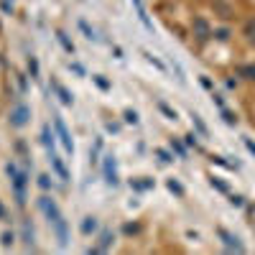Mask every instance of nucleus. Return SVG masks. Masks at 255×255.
<instances>
[{"label": "nucleus", "instance_id": "f257e3e1", "mask_svg": "<svg viewBox=\"0 0 255 255\" xmlns=\"http://www.w3.org/2000/svg\"><path fill=\"white\" fill-rule=\"evenodd\" d=\"M38 202H41V209L46 212L49 225H51V227H54V232H56V240H59V245L64 248V245L69 243V227H67V220L61 217V212H59V207H56V202H54V199H49V197H41Z\"/></svg>", "mask_w": 255, "mask_h": 255}, {"label": "nucleus", "instance_id": "f03ea898", "mask_svg": "<svg viewBox=\"0 0 255 255\" xmlns=\"http://www.w3.org/2000/svg\"><path fill=\"white\" fill-rule=\"evenodd\" d=\"M5 171H8L10 184H13V189H15V199H18V204H26V181H28L26 174L20 171L15 163H8V166H5Z\"/></svg>", "mask_w": 255, "mask_h": 255}, {"label": "nucleus", "instance_id": "7ed1b4c3", "mask_svg": "<svg viewBox=\"0 0 255 255\" xmlns=\"http://www.w3.org/2000/svg\"><path fill=\"white\" fill-rule=\"evenodd\" d=\"M54 128H56V135H59V140H61V145H64V151L74 153V143H72V135H69V130H67V123H64L59 115H54Z\"/></svg>", "mask_w": 255, "mask_h": 255}, {"label": "nucleus", "instance_id": "20e7f679", "mask_svg": "<svg viewBox=\"0 0 255 255\" xmlns=\"http://www.w3.org/2000/svg\"><path fill=\"white\" fill-rule=\"evenodd\" d=\"M28 118H31V110L26 108V105H15V108L10 110V115H8V120H10L13 128H23L28 123Z\"/></svg>", "mask_w": 255, "mask_h": 255}, {"label": "nucleus", "instance_id": "39448f33", "mask_svg": "<svg viewBox=\"0 0 255 255\" xmlns=\"http://www.w3.org/2000/svg\"><path fill=\"white\" fill-rule=\"evenodd\" d=\"M217 235L222 238V243H225V248H227V250H235V253H243V250H245L238 235H230L227 230H217Z\"/></svg>", "mask_w": 255, "mask_h": 255}, {"label": "nucleus", "instance_id": "423d86ee", "mask_svg": "<svg viewBox=\"0 0 255 255\" xmlns=\"http://www.w3.org/2000/svg\"><path fill=\"white\" fill-rule=\"evenodd\" d=\"M105 181L110 186H118L120 179H118V168H115V158L113 156H105Z\"/></svg>", "mask_w": 255, "mask_h": 255}, {"label": "nucleus", "instance_id": "0eeeda50", "mask_svg": "<svg viewBox=\"0 0 255 255\" xmlns=\"http://www.w3.org/2000/svg\"><path fill=\"white\" fill-rule=\"evenodd\" d=\"M49 161H51V166H54V171L59 174V179H61V181H69V171H67V166L61 163V158H59L54 151H49Z\"/></svg>", "mask_w": 255, "mask_h": 255}, {"label": "nucleus", "instance_id": "6e6552de", "mask_svg": "<svg viewBox=\"0 0 255 255\" xmlns=\"http://www.w3.org/2000/svg\"><path fill=\"white\" fill-rule=\"evenodd\" d=\"M194 33H197L199 41H207V38L212 36V31H209V26H207L204 18H194Z\"/></svg>", "mask_w": 255, "mask_h": 255}, {"label": "nucleus", "instance_id": "1a4fd4ad", "mask_svg": "<svg viewBox=\"0 0 255 255\" xmlns=\"http://www.w3.org/2000/svg\"><path fill=\"white\" fill-rule=\"evenodd\" d=\"M51 87H54V92L59 95V100L64 102V105H74V97H72V92L64 87V84H59V82H51Z\"/></svg>", "mask_w": 255, "mask_h": 255}, {"label": "nucleus", "instance_id": "9d476101", "mask_svg": "<svg viewBox=\"0 0 255 255\" xmlns=\"http://www.w3.org/2000/svg\"><path fill=\"white\" fill-rule=\"evenodd\" d=\"M130 3L135 5V10H138V18H140V23L148 28V31H153V23H151V18H148V13H145V8H143V3L140 0H130Z\"/></svg>", "mask_w": 255, "mask_h": 255}, {"label": "nucleus", "instance_id": "9b49d317", "mask_svg": "<svg viewBox=\"0 0 255 255\" xmlns=\"http://www.w3.org/2000/svg\"><path fill=\"white\" fill-rule=\"evenodd\" d=\"M79 230L84 232V235H92V232L97 230V217H84L82 225H79Z\"/></svg>", "mask_w": 255, "mask_h": 255}, {"label": "nucleus", "instance_id": "f8f14e48", "mask_svg": "<svg viewBox=\"0 0 255 255\" xmlns=\"http://www.w3.org/2000/svg\"><path fill=\"white\" fill-rule=\"evenodd\" d=\"M113 240H115V238H113V232H110V230H105L102 235H100V245H97V253H102V250H108V248L113 245Z\"/></svg>", "mask_w": 255, "mask_h": 255}, {"label": "nucleus", "instance_id": "ddd939ff", "mask_svg": "<svg viewBox=\"0 0 255 255\" xmlns=\"http://www.w3.org/2000/svg\"><path fill=\"white\" fill-rule=\"evenodd\" d=\"M56 38H59V44H61L64 49H67V54H74V44L69 41V36H67V33H64V31H56Z\"/></svg>", "mask_w": 255, "mask_h": 255}, {"label": "nucleus", "instance_id": "4468645a", "mask_svg": "<svg viewBox=\"0 0 255 255\" xmlns=\"http://www.w3.org/2000/svg\"><path fill=\"white\" fill-rule=\"evenodd\" d=\"M79 31H82L84 36H87L90 41H100V36L95 33V28H90V23H87V20H79Z\"/></svg>", "mask_w": 255, "mask_h": 255}, {"label": "nucleus", "instance_id": "2eb2a0df", "mask_svg": "<svg viewBox=\"0 0 255 255\" xmlns=\"http://www.w3.org/2000/svg\"><path fill=\"white\" fill-rule=\"evenodd\" d=\"M23 243H26V248H33V227H31V222H23Z\"/></svg>", "mask_w": 255, "mask_h": 255}, {"label": "nucleus", "instance_id": "dca6fc26", "mask_svg": "<svg viewBox=\"0 0 255 255\" xmlns=\"http://www.w3.org/2000/svg\"><path fill=\"white\" fill-rule=\"evenodd\" d=\"M41 140H44V145L49 148V151H54V135L49 130V125H44V130H41Z\"/></svg>", "mask_w": 255, "mask_h": 255}, {"label": "nucleus", "instance_id": "f3484780", "mask_svg": "<svg viewBox=\"0 0 255 255\" xmlns=\"http://www.w3.org/2000/svg\"><path fill=\"white\" fill-rule=\"evenodd\" d=\"M240 77L248 82H255V64H248V67H240Z\"/></svg>", "mask_w": 255, "mask_h": 255}, {"label": "nucleus", "instance_id": "a211bd4d", "mask_svg": "<svg viewBox=\"0 0 255 255\" xmlns=\"http://www.w3.org/2000/svg\"><path fill=\"white\" fill-rule=\"evenodd\" d=\"M245 38L250 41V44H255V18H250L245 23Z\"/></svg>", "mask_w": 255, "mask_h": 255}, {"label": "nucleus", "instance_id": "6ab92c4d", "mask_svg": "<svg viewBox=\"0 0 255 255\" xmlns=\"http://www.w3.org/2000/svg\"><path fill=\"white\" fill-rule=\"evenodd\" d=\"M191 123H194V128L202 133V135H207V125H204V120L197 115V113H191Z\"/></svg>", "mask_w": 255, "mask_h": 255}, {"label": "nucleus", "instance_id": "aec40b11", "mask_svg": "<svg viewBox=\"0 0 255 255\" xmlns=\"http://www.w3.org/2000/svg\"><path fill=\"white\" fill-rule=\"evenodd\" d=\"M158 110H161V113H163V115H166L168 120H176V113H174L171 108H168L166 102H158Z\"/></svg>", "mask_w": 255, "mask_h": 255}, {"label": "nucleus", "instance_id": "412c9836", "mask_svg": "<svg viewBox=\"0 0 255 255\" xmlns=\"http://www.w3.org/2000/svg\"><path fill=\"white\" fill-rule=\"evenodd\" d=\"M28 74H31L33 79H38V61H36L33 56H28Z\"/></svg>", "mask_w": 255, "mask_h": 255}, {"label": "nucleus", "instance_id": "4be33fe9", "mask_svg": "<svg viewBox=\"0 0 255 255\" xmlns=\"http://www.w3.org/2000/svg\"><path fill=\"white\" fill-rule=\"evenodd\" d=\"M222 118H225L227 125H238V115H235V113H230V110H225V108H222Z\"/></svg>", "mask_w": 255, "mask_h": 255}, {"label": "nucleus", "instance_id": "5701e85b", "mask_svg": "<svg viewBox=\"0 0 255 255\" xmlns=\"http://www.w3.org/2000/svg\"><path fill=\"white\" fill-rule=\"evenodd\" d=\"M171 148H174V151L179 153V158H186V148H184L179 140H174V138H171Z\"/></svg>", "mask_w": 255, "mask_h": 255}, {"label": "nucleus", "instance_id": "b1692460", "mask_svg": "<svg viewBox=\"0 0 255 255\" xmlns=\"http://www.w3.org/2000/svg\"><path fill=\"white\" fill-rule=\"evenodd\" d=\"M168 189H171L174 194H179V197L184 194V189H181V184H179V181H174V179H168Z\"/></svg>", "mask_w": 255, "mask_h": 255}, {"label": "nucleus", "instance_id": "393cba45", "mask_svg": "<svg viewBox=\"0 0 255 255\" xmlns=\"http://www.w3.org/2000/svg\"><path fill=\"white\" fill-rule=\"evenodd\" d=\"M38 186H41V189H51V179H49L46 174H41V176H38Z\"/></svg>", "mask_w": 255, "mask_h": 255}, {"label": "nucleus", "instance_id": "a878e982", "mask_svg": "<svg viewBox=\"0 0 255 255\" xmlns=\"http://www.w3.org/2000/svg\"><path fill=\"white\" fill-rule=\"evenodd\" d=\"M156 156H158V158H161V163H171V161H174V158H171V156H168V153H166V151H163V148H158V151H156Z\"/></svg>", "mask_w": 255, "mask_h": 255}, {"label": "nucleus", "instance_id": "bb28decb", "mask_svg": "<svg viewBox=\"0 0 255 255\" xmlns=\"http://www.w3.org/2000/svg\"><path fill=\"white\" fill-rule=\"evenodd\" d=\"M125 120L135 125V123H138V113H135V110H125Z\"/></svg>", "mask_w": 255, "mask_h": 255}, {"label": "nucleus", "instance_id": "cd10ccee", "mask_svg": "<svg viewBox=\"0 0 255 255\" xmlns=\"http://www.w3.org/2000/svg\"><path fill=\"white\" fill-rule=\"evenodd\" d=\"M0 240H3V248H10L13 245V232H3V238H0Z\"/></svg>", "mask_w": 255, "mask_h": 255}, {"label": "nucleus", "instance_id": "c85d7f7f", "mask_svg": "<svg viewBox=\"0 0 255 255\" xmlns=\"http://www.w3.org/2000/svg\"><path fill=\"white\" fill-rule=\"evenodd\" d=\"M143 56H145L148 61H151V64H153V67H158V69H163V64H161V61H158L156 56H151V54H148V51H143Z\"/></svg>", "mask_w": 255, "mask_h": 255}, {"label": "nucleus", "instance_id": "c756f323", "mask_svg": "<svg viewBox=\"0 0 255 255\" xmlns=\"http://www.w3.org/2000/svg\"><path fill=\"white\" fill-rule=\"evenodd\" d=\"M230 204H232V207H243L245 202H243V197H240V194H232V197H230Z\"/></svg>", "mask_w": 255, "mask_h": 255}, {"label": "nucleus", "instance_id": "7c9ffc66", "mask_svg": "<svg viewBox=\"0 0 255 255\" xmlns=\"http://www.w3.org/2000/svg\"><path fill=\"white\" fill-rule=\"evenodd\" d=\"M212 186H215V189H220V191H227V186H225L222 181H217V179H212Z\"/></svg>", "mask_w": 255, "mask_h": 255}, {"label": "nucleus", "instance_id": "2f4dec72", "mask_svg": "<svg viewBox=\"0 0 255 255\" xmlns=\"http://www.w3.org/2000/svg\"><path fill=\"white\" fill-rule=\"evenodd\" d=\"M243 140H245V145H248V151H250V153L255 156V143H253L250 138H243Z\"/></svg>", "mask_w": 255, "mask_h": 255}, {"label": "nucleus", "instance_id": "473e14b6", "mask_svg": "<svg viewBox=\"0 0 255 255\" xmlns=\"http://www.w3.org/2000/svg\"><path fill=\"white\" fill-rule=\"evenodd\" d=\"M18 87L26 92V77H23V74H18Z\"/></svg>", "mask_w": 255, "mask_h": 255}, {"label": "nucleus", "instance_id": "72a5a7b5", "mask_svg": "<svg viewBox=\"0 0 255 255\" xmlns=\"http://www.w3.org/2000/svg\"><path fill=\"white\" fill-rule=\"evenodd\" d=\"M95 82H97V84H100V87H102V90H108V87H110V84H108V82H105V79H102V77H95Z\"/></svg>", "mask_w": 255, "mask_h": 255}, {"label": "nucleus", "instance_id": "f704fd0d", "mask_svg": "<svg viewBox=\"0 0 255 255\" xmlns=\"http://www.w3.org/2000/svg\"><path fill=\"white\" fill-rule=\"evenodd\" d=\"M186 143H189V145H197V135L189 133V135H186Z\"/></svg>", "mask_w": 255, "mask_h": 255}, {"label": "nucleus", "instance_id": "c9c22d12", "mask_svg": "<svg viewBox=\"0 0 255 255\" xmlns=\"http://www.w3.org/2000/svg\"><path fill=\"white\" fill-rule=\"evenodd\" d=\"M125 232H138V225H125Z\"/></svg>", "mask_w": 255, "mask_h": 255}, {"label": "nucleus", "instance_id": "e433bc0d", "mask_svg": "<svg viewBox=\"0 0 255 255\" xmlns=\"http://www.w3.org/2000/svg\"><path fill=\"white\" fill-rule=\"evenodd\" d=\"M217 38L220 41H227V31H217Z\"/></svg>", "mask_w": 255, "mask_h": 255}, {"label": "nucleus", "instance_id": "4c0bfd02", "mask_svg": "<svg viewBox=\"0 0 255 255\" xmlns=\"http://www.w3.org/2000/svg\"><path fill=\"white\" fill-rule=\"evenodd\" d=\"M0 217H3V207H0Z\"/></svg>", "mask_w": 255, "mask_h": 255}]
</instances>
